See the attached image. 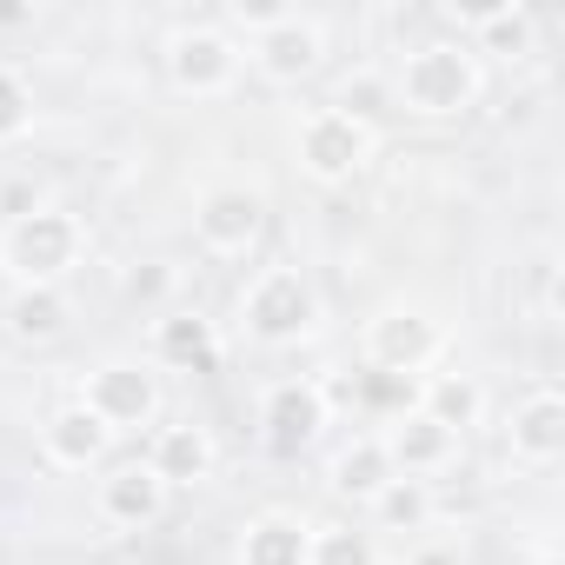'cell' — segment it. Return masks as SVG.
Segmentation results:
<instances>
[{"mask_svg":"<svg viewBox=\"0 0 565 565\" xmlns=\"http://www.w3.org/2000/svg\"><path fill=\"white\" fill-rule=\"evenodd\" d=\"M486 74H479V54L466 41H419L406 47L399 74H393V100L419 120H452L479 100Z\"/></svg>","mask_w":565,"mask_h":565,"instance_id":"obj_1","label":"cell"},{"mask_svg":"<svg viewBox=\"0 0 565 565\" xmlns=\"http://www.w3.org/2000/svg\"><path fill=\"white\" fill-rule=\"evenodd\" d=\"M87 253V226L67 206H28L0 233V266L14 273V287H61Z\"/></svg>","mask_w":565,"mask_h":565,"instance_id":"obj_2","label":"cell"},{"mask_svg":"<svg viewBox=\"0 0 565 565\" xmlns=\"http://www.w3.org/2000/svg\"><path fill=\"white\" fill-rule=\"evenodd\" d=\"M320 327V294L300 266H259L239 294V333L259 347H294Z\"/></svg>","mask_w":565,"mask_h":565,"instance_id":"obj_3","label":"cell"},{"mask_svg":"<svg viewBox=\"0 0 565 565\" xmlns=\"http://www.w3.org/2000/svg\"><path fill=\"white\" fill-rule=\"evenodd\" d=\"M239 54L253 61V74H259V81H273V87H300V81H313V74H320V61H327V28H320L313 14L287 8L273 28H259Z\"/></svg>","mask_w":565,"mask_h":565,"instance_id":"obj_4","label":"cell"},{"mask_svg":"<svg viewBox=\"0 0 565 565\" xmlns=\"http://www.w3.org/2000/svg\"><path fill=\"white\" fill-rule=\"evenodd\" d=\"M327 433V386L320 380H273L259 393V446L273 459H300Z\"/></svg>","mask_w":565,"mask_h":565,"instance_id":"obj_5","label":"cell"},{"mask_svg":"<svg viewBox=\"0 0 565 565\" xmlns=\"http://www.w3.org/2000/svg\"><path fill=\"white\" fill-rule=\"evenodd\" d=\"M294 147H300V167H307L320 186H340V180H353V173L373 160V127L353 120V114H340V107H313V114L300 120Z\"/></svg>","mask_w":565,"mask_h":565,"instance_id":"obj_6","label":"cell"},{"mask_svg":"<svg viewBox=\"0 0 565 565\" xmlns=\"http://www.w3.org/2000/svg\"><path fill=\"white\" fill-rule=\"evenodd\" d=\"M81 406H87L107 433H140V426H153V413H160V380H153V366H140V360H100V366L87 373V386H81Z\"/></svg>","mask_w":565,"mask_h":565,"instance_id":"obj_7","label":"cell"},{"mask_svg":"<svg viewBox=\"0 0 565 565\" xmlns=\"http://www.w3.org/2000/svg\"><path fill=\"white\" fill-rule=\"evenodd\" d=\"M239 41L220 28V21H200V28H180L173 34V47H167V74H173V87L180 94H193V100H213V94H226L233 81H239Z\"/></svg>","mask_w":565,"mask_h":565,"instance_id":"obj_8","label":"cell"},{"mask_svg":"<svg viewBox=\"0 0 565 565\" xmlns=\"http://www.w3.org/2000/svg\"><path fill=\"white\" fill-rule=\"evenodd\" d=\"M259 226H266V200H259L253 186H206L200 206H193V233H200V246L220 253V259L246 253V246L259 239Z\"/></svg>","mask_w":565,"mask_h":565,"instance_id":"obj_9","label":"cell"},{"mask_svg":"<svg viewBox=\"0 0 565 565\" xmlns=\"http://www.w3.org/2000/svg\"><path fill=\"white\" fill-rule=\"evenodd\" d=\"M433 360H439V327H433L426 313H380V320L366 327V366H373V373L419 380Z\"/></svg>","mask_w":565,"mask_h":565,"instance_id":"obj_10","label":"cell"},{"mask_svg":"<svg viewBox=\"0 0 565 565\" xmlns=\"http://www.w3.org/2000/svg\"><path fill=\"white\" fill-rule=\"evenodd\" d=\"M380 446H386V459H393V472H399V479H426V486L459 459V433H446V426H439V419H426L419 406H413V413H399V419H386Z\"/></svg>","mask_w":565,"mask_h":565,"instance_id":"obj_11","label":"cell"},{"mask_svg":"<svg viewBox=\"0 0 565 565\" xmlns=\"http://www.w3.org/2000/svg\"><path fill=\"white\" fill-rule=\"evenodd\" d=\"M94 512H100V525H114V532H140V525H153V519L167 512V486H160V472H153L147 459H127V466H114V472L94 486Z\"/></svg>","mask_w":565,"mask_h":565,"instance_id":"obj_12","label":"cell"},{"mask_svg":"<svg viewBox=\"0 0 565 565\" xmlns=\"http://www.w3.org/2000/svg\"><path fill=\"white\" fill-rule=\"evenodd\" d=\"M452 28H459V41L472 47V54H532V41H539V14L532 8H519V0H492V8H472V14H446Z\"/></svg>","mask_w":565,"mask_h":565,"instance_id":"obj_13","label":"cell"},{"mask_svg":"<svg viewBox=\"0 0 565 565\" xmlns=\"http://www.w3.org/2000/svg\"><path fill=\"white\" fill-rule=\"evenodd\" d=\"M505 446H512V459H525V466H552V459L565 452V399H558L552 386L525 393V399L512 406Z\"/></svg>","mask_w":565,"mask_h":565,"instance_id":"obj_14","label":"cell"},{"mask_svg":"<svg viewBox=\"0 0 565 565\" xmlns=\"http://www.w3.org/2000/svg\"><path fill=\"white\" fill-rule=\"evenodd\" d=\"M114 446V433L74 399V406H61L47 426H41V452H47V466H61V472H87V466H100V452Z\"/></svg>","mask_w":565,"mask_h":565,"instance_id":"obj_15","label":"cell"},{"mask_svg":"<svg viewBox=\"0 0 565 565\" xmlns=\"http://www.w3.org/2000/svg\"><path fill=\"white\" fill-rule=\"evenodd\" d=\"M213 433L206 426H193V419H180V426H160L153 433V452H147V466L160 472V486L173 492V486H200V479H213Z\"/></svg>","mask_w":565,"mask_h":565,"instance_id":"obj_16","label":"cell"},{"mask_svg":"<svg viewBox=\"0 0 565 565\" xmlns=\"http://www.w3.org/2000/svg\"><path fill=\"white\" fill-rule=\"evenodd\" d=\"M307 545H313V525L307 519H294V512H259L239 532V565H307Z\"/></svg>","mask_w":565,"mask_h":565,"instance_id":"obj_17","label":"cell"},{"mask_svg":"<svg viewBox=\"0 0 565 565\" xmlns=\"http://www.w3.org/2000/svg\"><path fill=\"white\" fill-rule=\"evenodd\" d=\"M153 360L173 366V373H213V366H220V333H213V320H200V313H167V320L153 327Z\"/></svg>","mask_w":565,"mask_h":565,"instance_id":"obj_18","label":"cell"},{"mask_svg":"<svg viewBox=\"0 0 565 565\" xmlns=\"http://www.w3.org/2000/svg\"><path fill=\"white\" fill-rule=\"evenodd\" d=\"M419 413L466 439V433L486 419V386H479L472 373H433V380H419Z\"/></svg>","mask_w":565,"mask_h":565,"instance_id":"obj_19","label":"cell"},{"mask_svg":"<svg viewBox=\"0 0 565 565\" xmlns=\"http://www.w3.org/2000/svg\"><path fill=\"white\" fill-rule=\"evenodd\" d=\"M393 479H399V472H393V459H386L380 439H353V446L333 452V492L353 499V505H373Z\"/></svg>","mask_w":565,"mask_h":565,"instance_id":"obj_20","label":"cell"},{"mask_svg":"<svg viewBox=\"0 0 565 565\" xmlns=\"http://www.w3.org/2000/svg\"><path fill=\"white\" fill-rule=\"evenodd\" d=\"M67 320H74V307H67L61 287H14V300H8L14 340H61Z\"/></svg>","mask_w":565,"mask_h":565,"instance_id":"obj_21","label":"cell"},{"mask_svg":"<svg viewBox=\"0 0 565 565\" xmlns=\"http://www.w3.org/2000/svg\"><path fill=\"white\" fill-rule=\"evenodd\" d=\"M373 519H380V532H426L433 525V486L426 479H393L373 499Z\"/></svg>","mask_w":565,"mask_h":565,"instance_id":"obj_22","label":"cell"},{"mask_svg":"<svg viewBox=\"0 0 565 565\" xmlns=\"http://www.w3.org/2000/svg\"><path fill=\"white\" fill-rule=\"evenodd\" d=\"M307 565H380V545L360 525H313Z\"/></svg>","mask_w":565,"mask_h":565,"instance_id":"obj_23","label":"cell"},{"mask_svg":"<svg viewBox=\"0 0 565 565\" xmlns=\"http://www.w3.org/2000/svg\"><path fill=\"white\" fill-rule=\"evenodd\" d=\"M360 399L366 406H380L386 419H399V413H413L419 406V380H399V373H360Z\"/></svg>","mask_w":565,"mask_h":565,"instance_id":"obj_24","label":"cell"},{"mask_svg":"<svg viewBox=\"0 0 565 565\" xmlns=\"http://www.w3.org/2000/svg\"><path fill=\"white\" fill-rule=\"evenodd\" d=\"M28 114H34V100H28L21 74L0 67V140H21V134H28Z\"/></svg>","mask_w":565,"mask_h":565,"instance_id":"obj_25","label":"cell"},{"mask_svg":"<svg viewBox=\"0 0 565 565\" xmlns=\"http://www.w3.org/2000/svg\"><path fill=\"white\" fill-rule=\"evenodd\" d=\"M160 287H167V273H134V279H127V294H134V300H140V294H147V300H153V294H160Z\"/></svg>","mask_w":565,"mask_h":565,"instance_id":"obj_26","label":"cell"},{"mask_svg":"<svg viewBox=\"0 0 565 565\" xmlns=\"http://www.w3.org/2000/svg\"><path fill=\"white\" fill-rule=\"evenodd\" d=\"M413 565H452V552H419Z\"/></svg>","mask_w":565,"mask_h":565,"instance_id":"obj_27","label":"cell"},{"mask_svg":"<svg viewBox=\"0 0 565 565\" xmlns=\"http://www.w3.org/2000/svg\"><path fill=\"white\" fill-rule=\"evenodd\" d=\"M14 21H28V8H0V28H14Z\"/></svg>","mask_w":565,"mask_h":565,"instance_id":"obj_28","label":"cell"},{"mask_svg":"<svg viewBox=\"0 0 565 565\" xmlns=\"http://www.w3.org/2000/svg\"><path fill=\"white\" fill-rule=\"evenodd\" d=\"M539 565H558V552H545V558H539Z\"/></svg>","mask_w":565,"mask_h":565,"instance_id":"obj_29","label":"cell"}]
</instances>
